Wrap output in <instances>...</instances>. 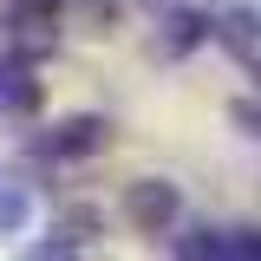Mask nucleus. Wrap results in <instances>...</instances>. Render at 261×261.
Here are the masks:
<instances>
[{
	"mask_svg": "<svg viewBox=\"0 0 261 261\" xmlns=\"http://www.w3.org/2000/svg\"><path fill=\"white\" fill-rule=\"evenodd\" d=\"M105 137H111V124H98V118H72L59 137H46V150H53V157H85V150H98Z\"/></svg>",
	"mask_w": 261,
	"mask_h": 261,
	"instance_id": "f03ea898",
	"label": "nucleus"
},
{
	"mask_svg": "<svg viewBox=\"0 0 261 261\" xmlns=\"http://www.w3.org/2000/svg\"><path fill=\"white\" fill-rule=\"evenodd\" d=\"M170 216H176V190L170 183H137L130 190V222L137 228H163Z\"/></svg>",
	"mask_w": 261,
	"mask_h": 261,
	"instance_id": "f257e3e1",
	"label": "nucleus"
}]
</instances>
